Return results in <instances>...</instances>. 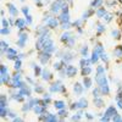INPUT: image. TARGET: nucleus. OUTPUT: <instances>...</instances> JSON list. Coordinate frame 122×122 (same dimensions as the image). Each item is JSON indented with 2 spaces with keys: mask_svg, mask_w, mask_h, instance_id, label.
<instances>
[{
  "mask_svg": "<svg viewBox=\"0 0 122 122\" xmlns=\"http://www.w3.org/2000/svg\"><path fill=\"white\" fill-rule=\"evenodd\" d=\"M65 3H66V0H54L51 3V5H50V12L59 14L61 10H62Z\"/></svg>",
  "mask_w": 122,
  "mask_h": 122,
  "instance_id": "nucleus-1",
  "label": "nucleus"
},
{
  "mask_svg": "<svg viewBox=\"0 0 122 122\" xmlns=\"http://www.w3.org/2000/svg\"><path fill=\"white\" fill-rule=\"evenodd\" d=\"M27 40H28V33L25 32V30H20L18 32V38H17V46L18 48H25L27 44Z\"/></svg>",
  "mask_w": 122,
  "mask_h": 122,
  "instance_id": "nucleus-2",
  "label": "nucleus"
},
{
  "mask_svg": "<svg viewBox=\"0 0 122 122\" xmlns=\"http://www.w3.org/2000/svg\"><path fill=\"white\" fill-rule=\"evenodd\" d=\"M50 92L51 93H66V88L65 86L61 83V81H56V82H54L51 86H50Z\"/></svg>",
  "mask_w": 122,
  "mask_h": 122,
  "instance_id": "nucleus-3",
  "label": "nucleus"
},
{
  "mask_svg": "<svg viewBox=\"0 0 122 122\" xmlns=\"http://www.w3.org/2000/svg\"><path fill=\"white\" fill-rule=\"evenodd\" d=\"M38 59H39L42 65H46L49 62V60L51 59V53H48V51H45V50H42L38 55Z\"/></svg>",
  "mask_w": 122,
  "mask_h": 122,
  "instance_id": "nucleus-4",
  "label": "nucleus"
},
{
  "mask_svg": "<svg viewBox=\"0 0 122 122\" xmlns=\"http://www.w3.org/2000/svg\"><path fill=\"white\" fill-rule=\"evenodd\" d=\"M43 50H45V51H48V53H54L55 50H56V46H55V44H54V40H53L51 38H49L46 42L44 43Z\"/></svg>",
  "mask_w": 122,
  "mask_h": 122,
  "instance_id": "nucleus-5",
  "label": "nucleus"
},
{
  "mask_svg": "<svg viewBox=\"0 0 122 122\" xmlns=\"http://www.w3.org/2000/svg\"><path fill=\"white\" fill-rule=\"evenodd\" d=\"M5 54H6V57L9 60H17L18 59V54H17V51L14 48H9L5 51Z\"/></svg>",
  "mask_w": 122,
  "mask_h": 122,
  "instance_id": "nucleus-6",
  "label": "nucleus"
},
{
  "mask_svg": "<svg viewBox=\"0 0 122 122\" xmlns=\"http://www.w3.org/2000/svg\"><path fill=\"white\" fill-rule=\"evenodd\" d=\"M59 23H60V21H59V18L57 17H54V16H51L50 17V20L46 22V26L50 28V29H55L56 27H59Z\"/></svg>",
  "mask_w": 122,
  "mask_h": 122,
  "instance_id": "nucleus-7",
  "label": "nucleus"
},
{
  "mask_svg": "<svg viewBox=\"0 0 122 122\" xmlns=\"http://www.w3.org/2000/svg\"><path fill=\"white\" fill-rule=\"evenodd\" d=\"M6 7H7V11H9V14L11 15V17H16L17 15H18V9L12 4V3H9L7 5H6Z\"/></svg>",
  "mask_w": 122,
  "mask_h": 122,
  "instance_id": "nucleus-8",
  "label": "nucleus"
},
{
  "mask_svg": "<svg viewBox=\"0 0 122 122\" xmlns=\"http://www.w3.org/2000/svg\"><path fill=\"white\" fill-rule=\"evenodd\" d=\"M65 71H66V76L67 77H75L77 75V68L75 66H72V65H66Z\"/></svg>",
  "mask_w": 122,
  "mask_h": 122,
  "instance_id": "nucleus-9",
  "label": "nucleus"
},
{
  "mask_svg": "<svg viewBox=\"0 0 122 122\" xmlns=\"http://www.w3.org/2000/svg\"><path fill=\"white\" fill-rule=\"evenodd\" d=\"M15 26L20 29V30H25L26 27H27V22H26V18H16V22H15Z\"/></svg>",
  "mask_w": 122,
  "mask_h": 122,
  "instance_id": "nucleus-10",
  "label": "nucleus"
},
{
  "mask_svg": "<svg viewBox=\"0 0 122 122\" xmlns=\"http://www.w3.org/2000/svg\"><path fill=\"white\" fill-rule=\"evenodd\" d=\"M49 29H50V28H49L48 26H39V27L36 29V34H37L38 37L49 34Z\"/></svg>",
  "mask_w": 122,
  "mask_h": 122,
  "instance_id": "nucleus-11",
  "label": "nucleus"
},
{
  "mask_svg": "<svg viewBox=\"0 0 122 122\" xmlns=\"http://www.w3.org/2000/svg\"><path fill=\"white\" fill-rule=\"evenodd\" d=\"M33 110H34V112L37 115H42V114H45L46 112V106L45 105H42V104H37L33 107Z\"/></svg>",
  "mask_w": 122,
  "mask_h": 122,
  "instance_id": "nucleus-12",
  "label": "nucleus"
},
{
  "mask_svg": "<svg viewBox=\"0 0 122 122\" xmlns=\"http://www.w3.org/2000/svg\"><path fill=\"white\" fill-rule=\"evenodd\" d=\"M20 93L21 94H23L25 97H30V94H32V89H30V87L28 86V84H26V86H23L22 88H20Z\"/></svg>",
  "mask_w": 122,
  "mask_h": 122,
  "instance_id": "nucleus-13",
  "label": "nucleus"
},
{
  "mask_svg": "<svg viewBox=\"0 0 122 122\" xmlns=\"http://www.w3.org/2000/svg\"><path fill=\"white\" fill-rule=\"evenodd\" d=\"M59 21L60 23H66V22H70V12H61L59 15Z\"/></svg>",
  "mask_w": 122,
  "mask_h": 122,
  "instance_id": "nucleus-14",
  "label": "nucleus"
},
{
  "mask_svg": "<svg viewBox=\"0 0 122 122\" xmlns=\"http://www.w3.org/2000/svg\"><path fill=\"white\" fill-rule=\"evenodd\" d=\"M42 78H43L44 81H46V82H49V81L53 79V75H51V72H50L48 68H44V70L42 71Z\"/></svg>",
  "mask_w": 122,
  "mask_h": 122,
  "instance_id": "nucleus-15",
  "label": "nucleus"
},
{
  "mask_svg": "<svg viewBox=\"0 0 122 122\" xmlns=\"http://www.w3.org/2000/svg\"><path fill=\"white\" fill-rule=\"evenodd\" d=\"M0 79H1V84L10 86L12 77H10V75H9V73H5V75H1V76H0Z\"/></svg>",
  "mask_w": 122,
  "mask_h": 122,
  "instance_id": "nucleus-16",
  "label": "nucleus"
},
{
  "mask_svg": "<svg viewBox=\"0 0 122 122\" xmlns=\"http://www.w3.org/2000/svg\"><path fill=\"white\" fill-rule=\"evenodd\" d=\"M72 36H73V34L71 33V32H68V30H65V32H64L62 34H61L60 40H61V42H62L64 44H66V43H67V40H68L71 37H72Z\"/></svg>",
  "mask_w": 122,
  "mask_h": 122,
  "instance_id": "nucleus-17",
  "label": "nucleus"
},
{
  "mask_svg": "<svg viewBox=\"0 0 122 122\" xmlns=\"http://www.w3.org/2000/svg\"><path fill=\"white\" fill-rule=\"evenodd\" d=\"M66 62H65V61H62V60H60V61H56V62H54V68L56 70V71H61V70H62V68H65L66 67Z\"/></svg>",
  "mask_w": 122,
  "mask_h": 122,
  "instance_id": "nucleus-18",
  "label": "nucleus"
},
{
  "mask_svg": "<svg viewBox=\"0 0 122 122\" xmlns=\"http://www.w3.org/2000/svg\"><path fill=\"white\" fill-rule=\"evenodd\" d=\"M61 57H62V61H65L66 64H68L73 60V54L72 53H62V56Z\"/></svg>",
  "mask_w": 122,
  "mask_h": 122,
  "instance_id": "nucleus-19",
  "label": "nucleus"
},
{
  "mask_svg": "<svg viewBox=\"0 0 122 122\" xmlns=\"http://www.w3.org/2000/svg\"><path fill=\"white\" fill-rule=\"evenodd\" d=\"M54 106L56 110H61V109H66V103L64 100H55L54 101Z\"/></svg>",
  "mask_w": 122,
  "mask_h": 122,
  "instance_id": "nucleus-20",
  "label": "nucleus"
},
{
  "mask_svg": "<svg viewBox=\"0 0 122 122\" xmlns=\"http://www.w3.org/2000/svg\"><path fill=\"white\" fill-rule=\"evenodd\" d=\"M76 104H77V107L78 109H83V107H87L88 106V101L84 98H81L79 100L76 101Z\"/></svg>",
  "mask_w": 122,
  "mask_h": 122,
  "instance_id": "nucleus-21",
  "label": "nucleus"
},
{
  "mask_svg": "<svg viewBox=\"0 0 122 122\" xmlns=\"http://www.w3.org/2000/svg\"><path fill=\"white\" fill-rule=\"evenodd\" d=\"M73 92L77 94V95H81L83 93V86L81 84V83H75L73 86Z\"/></svg>",
  "mask_w": 122,
  "mask_h": 122,
  "instance_id": "nucleus-22",
  "label": "nucleus"
},
{
  "mask_svg": "<svg viewBox=\"0 0 122 122\" xmlns=\"http://www.w3.org/2000/svg\"><path fill=\"white\" fill-rule=\"evenodd\" d=\"M105 14H106L105 7H99V9H97V10H95V15H97L99 18H103V17L105 16Z\"/></svg>",
  "mask_w": 122,
  "mask_h": 122,
  "instance_id": "nucleus-23",
  "label": "nucleus"
},
{
  "mask_svg": "<svg viewBox=\"0 0 122 122\" xmlns=\"http://www.w3.org/2000/svg\"><path fill=\"white\" fill-rule=\"evenodd\" d=\"M30 65H32V67H33V70H34V76L37 77V76H42V68H40L38 65H36L34 62H32V64H30Z\"/></svg>",
  "mask_w": 122,
  "mask_h": 122,
  "instance_id": "nucleus-24",
  "label": "nucleus"
},
{
  "mask_svg": "<svg viewBox=\"0 0 122 122\" xmlns=\"http://www.w3.org/2000/svg\"><path fill=\"white\" fill-rule=\"evenodd\" d=\"M116 115V109L114 106H110L106 111H105V116L107 117H111V116H115Z\"/></svg>",
  "mask_w": 122,
  "mask_h": 122,
  "instance_id": "nucleus-25",
  "label": "nucleus"
},
{
  "mask_svg": "<svg viewBox=\"0 0 122 122\" xmlns=\"http://www.w3.org/2000/svg\"><path fill=\"white\" fill-rule=\"evenodd\" d=\"M90 64H92V60H89L88 57H83V59H81V61H79V65H81V67L89 66Z\"/></svg>",
  "mask_w": 122,
  "mask_h": 122,
  "instance_id": "nucleus-26",
  "label": "nucleus"
},
{
  "mask_svg": "<svg viewBox=\"0 0 122 122\" xmlns=\"http://www.w3.org/2000/svg\"><path fill=\"white\" fill-rule=\"evenodd\" d=\"M101 5H103V0H93L90 3V7H93V9H99L101 7Z\"/></svg>",
  "mask_w": 122,
  "mask_h": 122,
  "instance_id": "nucleus-27",
  "label": "nucleus"
},
{
  "mask_svg": "<svg viewBox=\"0 0 122 122\" xmlns=\"http://www.w3.org/2000/svg\"><path fill=\"white\" fill-rule=\"evenodd\" d=\"M11 98L14 99V100H16V101H23V99H25V95L23 94H21L18 92V93H15V94H12L11 95Z\"/></svg>",
  "mask_w": 122,
  "mask_h": 122,
  "instance_id": "nucleus-28",
  "label": "nucleus"
},
{
  "mask_svg": "<svg viewBox=\"0 0 122 122\" xmlns=\"http://www.w3.org/2000/svg\"><path fill=\"white\" fill-rule=\"evenodd\" d=\"M67 115H68V112H67L66 109L59 110V117H60V120H65V118L67 117Z\"/></svg>",
  "mask_w": 122,
  "mask_h": 122,
  "instance_id": "nucleus-29",
  "label": "nucleus"
},
{
  "mask_svg": "<svg viewBox=\"0 0 122 122\" xmlns=\"http://www.w3.org/2000/svg\"><path fill=\"white\" fill-rule=\"evenodd\" d=\"M93 7H90V9H88L87 10V11H84L83 12V15H82V20H87L89 16H92V15H93Z\"/></svg>",
  "mask_w": 122,
  "mask_h": 122,
  "instance_id": "nucleus-30",
  "label": "nucleus"
},
{
  "mask_svg": "<svg viewBox=\"0 0 122 122\" xmlns=\"http://www.w3.org/2000/svg\"><path fill=\"white\" fill-rule=\"evenodd\" d=\"M75 43H76V37L75 36H72V37H71L68 40H67V43L65 44L67 48H72L73 45H75Z\"/></svg>",
  "mask_w": 122,
  "mask_h": 122,
  "instance_id": "nucleus-31",
  "label": "nucleus"
},
{
  "mask_svg": "<svg viewBox=\"0 0 122 122\" xmlns=\"http://www.w3.org/2000/svg\"><path fill=\"white\" fill-rule=\"evenodd\" d=\"M60 117L59 115H54V114H48L46 112V121H57Z\"/></svg>",
  "mask_w": 122,
  "mask_h": 122,
  "instance_id": "nucleus-32",
  "label": "nucleus"
},
{
  "mask_svg": "<svg viewBox=\"0 0 122 122\" xmlns=\"http://www.w3.org/2000/svg\"><path fill=\"white\" fill-rule=\"evenodd\" d=\"M0 45H1V53H3V54H4V53L6 51V50L10 48V46H9V43H7V42H5V40H1Z\"/></svg>",
  "mask_w": 122,
  "mask_h": 122,
  "instance_id": "nucleus-33",
  "label": "nucleus"
},
{
  "mask_svg": "<svg viewBox=\"0 0 122 122\" xmlns=\"http://www.w3.org/2000/svg\"><path fill=\"white\" fill-rule=\"evenodd\" d=\"M92 72V68H90V66H86V67H82V76H88L89 73Z\"/></svg>",
  "mask_w": 122,
  "mask_h": 122,
  "instance_id": "nucleus-34",
  "label": "nucleus"
},
{
  "mask_svg": "<svg viewBox=\"0 0 122 122\" xmlns=\"http://www.w3.org/2000/svg\"><path fill=\"white\" fill-rule=\"evenodd\" d=\"M0 107H7V98L5 94H1V103H0Z\"/></svg>",
  "mask_w": 122,
  "mask_h": 122,
  "instance_id": "nucleus-35",
  "label": "nucleus"
},
{
  "mask_svg": "<svg viewBox=\"0 0 122 122\" xmlns=\"http://www.w3.org/2000/svg\"><path fill=\"white\" fill-rule=\"evenodd\" d=\"M81 55L83 57H88V46L87 45H83L81 48Z\"/></svg>",
  "mask_w": 122,
  "mask_h": 122,
  "instance_id": "nucleus-36",
  "label": "nucleus"
},
{
  "mask_svg": "<svg viewBox=\"0 0 122 122\" xmlns=\"http://www.w3.org/2000/svg\"><path fill=\"white\" fill-rule=\"evenodd\" d=\"M114 54H115L117 57H122V45H118V46L114 50Z\"/></svg>",
  "mask_w": 122,
  "mask_h": 122,
  "instance_id": "nucleus-37",
  "label": "nucleus"
},
{
  "mask_svg": "<svg viewBox=\"0 0 122 122\" xmlns=\"http://www.w3.org/2000/svg\"><path fill=\"white\" fill-rule=\"evenodd\" d=\"M21 66H22L21 59H17V60H15V66H14L15 71H20V70H21Z\"/></svg>",
  "mask_w": 122,
  "mask_h": 122,
  "instance_id": "nucleus-38",
  "label": "nucleus"
},
{
  "mask_svg": "<svg viewBox=\"0 0 122 122\" xmlns=\"http://www.w3.org/2000/svg\"><path fill=\"white\" fill-rule=\"evenodd\" d=\"M94 104L98 106V107H101L104 105V101H103V99H101L100 97L99 98H94Z\"/></svg>",
  "mask_w": 122,
  "mask_h": 122,
  "instance_id": "nucleus-39",
  "label": "nucleus"
},
{
  "mask_svg": "<svg viewBox=\"0 0 122 122\" xmlns=\"http://www.w3.org/2000/svg\"><path fill=\"white\" fill-rule=\"evenodd\" d=\"M94 50H95L98 54H100V55L104 53V48H103V45H101V44H97L95 48H94Z\"/></svg>",
  "mask_w": 122,
  "mask_h": 122,
  "instance_id": "nucleus-40",
  "label": "nucleus"
},
{
  "mask_svg": "<svg viewBox=\"0 0 122 122\" xmlns=\"http://www.w3.org/2000/svg\"><path fill=\"white\" fill-rule=\"evenodd\" d=\"M99 55L100 54H98L97 51H95V50H94V51H93V54H92V64H94V62H97V61H98V59H99Z\"/></svg>",
  "mask_w": 122,
  "mask_h": 122,
  "instance_id": "nucleus-41",
  "label": "nucleus"
},
{
  "mask_svg": "<svg viewBox=\"0 0 122 122\" xmlns=\"http://www.w3.org/2000/svg\"><path fill=\"white\" fill-rule=\"evenodd\" d=\"M83 83H84V87L86 88H90V86H92V79L89 78V77H84V81H83Z\"/></svg>",
  "mask_w": 122,
  "mask_h": 122,
  "instance_id": "nucleus-42",
  "label": "nucleus"
},
{
  "mask_svg": "<svg viewBox=\"0 0 122 122\" xmlns=\"http://www.w3.org/2000/svg\"><path fill=\"white\" fill-rule=\"evenodd\" d=\"M10 32H11L10 27H1V36H7L10 34Z\"/></svg>",
  "mask_w": 122,
  "mask_h": 122,
  "instance_id": "nucleus-43",
  "label": "nucleus"
},
{
  "mask_svg": "<svg viewBox=\"0 0 122 122\" xmlns=\"http://www.w3.org/2000/svg\"><path fill=\"white\" fill-rule=\"evenodd\" d=\"M81 118H82V112L79 111V112L75 114V116H72V118H71V120H72V121H79Z\"/></svg>",
  "mask_w": 122,
  "mask_h": 122,
  "instance_id": "nucleus-44",
  "label": "nucleus"
},
{
  "mask_svg": "<svg viewBox=\"0 0 122 122\" xmlns=\"http://www.w3.org/2000/svg\"><path fill=\"white\" fill-rule=\"evenodd\" d=\"M34 86H36L34 87V90L37 92V93H43V92H44V88L40 86V84H34Z\"/></svg>",
  "mask_w": 122,
  "mask_h": 122,
  "instance_id": "nucleus-45",
  "label": "nucleus"
},
{
  "mask_svg": "<svg viewBox=\"0 0 122 122\" xmlns=\"http://www.w3.org/2000/svg\"><path fill=\"white\" fill-rule=\"evenodd\" d=\"M32 109H33V107L30 106L29 103H27V104H25V105L22 106V111H23V112H26V111H29V110H32Z\"/></svg>",
  "mask_w": 122,
  "mask_h": 122,
  "instance_id": "nucleus-46",
  "label": "nucleus"
},
{
  "mask_svg": "<svg viewBox=\"0 0 122 122\" xmlns=\"http://www.w3.org/2000/svg\"><path fill=\"white\" fill-rule=\"evenodd\" d=\"M1 27H10L9 20H6L5 17H3V20H1Z\"/></svg>",
  "mask_w": 122,
  "mask_h": 122,
  "instance_id": "nucleus-47",
  "label": "nucleus"
},
{
  "mask_svg": "<svg viewBox=\"0 0 122 122\" xmlns=\"http://www.w3.org/2000/svg\"><path fill=\"white\" fill-rule=\"evenodd\" d=\"M0 73H1V75L9 73V68H7L5 65H1V68H0Z\"/></svg>",
  "mask_w": 122,
  "mask_h": 122,
  "instance_id": "nucleus-48",
  "label": "nucleus"
},
{
  "mask_svg": "<svg viewBox=\"0 0 122 122\" xmlns=\"http://www.w3.org/2000/svg\"><path fill=\"white\" fill-rule=\"evenodd\" d=\"M43 100L45 101L46 104H49L50 101H51V97H50V94H44V97H43Z\"/></svg>",
  "mask_w": 122,
  "mask_h": 122,
  "instance_id": "nucleus-49",
  "label": "nucleus"
},
{
  "mask_svg": "<svg viewBox=\"0 0 122 122\" xmlns=\"http://www.w3.org/2000/svg\"><path fill=\"white\" fill-rule=\"evenodd\" d=\"M97 30H98V33H103L105 30V26L104 25H98L97 26Z\"/></svg>",
  "mask_w": 122,
  "mask_h": 122,
  "instance_id": "nucleus-50",
  "label": "nucleus"
},
{
  "mask_svg": "<svg viewBox=\"0 0 122 122\" xmlns=\"http://www.w3.org/2000/svg\"><path fill=\"white\" fill-rule=\"evenodd\" d=\"M21 11H22V14H23L25 16H27V15H29V7H28V6H23V7L21 9Z\"/></svg>",
  "mask_w": 122,
  "mask_h": 122,
  "instance_id": "nucleus-51",
  "label": "nucleus"
},
{
  "mask_svg": "<svg viewBox=\"0 0 122 122\" xmlns=\"http://www.w3.org/2000/svg\"><path fill=\"white\" fill-rule=\"evenodd\" d=\"M70 27H71V23H70V22H66V23H61V29H64V30H67Z\"/></svg>",
  "mask_w": 122,
  "mask_h": 122,
  "instance_id": "nucleus-52",
  "label": "nucleus"
},
{
  "mask_svg": "<svg viewBox=\"0 0 122 122\" xmlns=\"http://www.w3.org/2000/svg\"><path fill=\"white\" fill-rule=\"evenodd\" d=\"M25 18H26V22H27V25H32V22H33V18H32V16H30V15H27V16H25Z\"/></svg>",
  "mask_w": 122,
  "mask_h": 122,
  "instance_id": "nucleus-53",
  "label": "nucleus"
},
{
  "mask_svg": "<svg viewBox=\"0 0 122 122\" xmlns=\"http://www.w3.org/2000/svg\"><path fill=\"white\" fill-rule=\"evenodd\" d=\"M100 93H101L100 88H97V89H94V90H93V95H94V98H99V97H100V95H99Z\"/></svg>",
  "mask_w": 122,
  "mask_h": 122,
  "instance_id": "nucleus-54",
  "label": "nucleus"
},
{
  "mask_svg": "<svg viewBox=\"0 0 122 122\" xmlns=\"http://www.w3.org/2000/svg\"><path fill=\"white\" fill-rule=\"evenodd\" d=\"M103 18L105 20L106 22H110L111 20H112V15H110V14H107V12H106V14H105V16H104Z\"/></svg>",
  "mask_w": 122,
  "mask_h": 122,
  "instance_id": "nucleus-55",
  "label": "nucleus"
},
{
  "mask_svg": "<svg viewBox=\"0 0 122 122\" xmlns=\"http://www.w3.org/2000/svg\"><path fill=\"white\" fill-rule=\"evenodd\" d=\"M50 17H51V15H50V14H48V12H45L44 14V17H43V22H48L49 21V20H50Z\"/></svg>",
  "mask_w": 122,
  "mask_h": 122,
  "instance_id": "nucleus-56",
  "label": "nucleus"
},
{
  "mask_svg": "<svg viewBox=\"0 0 122 122\" xmlns=\"http://www.w3.org/2000/svg\"><path fill=\"white\" fill-rule=\"evenodd\" d=\"M33 1L36 3V5H37L38 7H42V6H43V1H42V0H33Z\"/></svg>",
  "mask_w": 122,
  "mask_h": 122,
  "instance_id": "nucleus-57",
  "label": "nucleus"
},
{
  "mask_svg": "<svg viewBox=\"0 0 122 122\" xmlns=\"http://www.w3.org/2000/svg\"><path fill=\"white\" fill-rule=\"evenodd\" d=\"M112 36H114V38L118 39L120 38V32H118V30H112Z\"/></svg>",
  "mask_w": 122,
  "mask_h": 122,
  "instance_id": "nucleus-58",
  "label": "nucleus"
},
{
  "mask_svg": "<svg viewBox=\"0 0 122 122\" xmlns=\"http://www.w3.org/2000/svg\"><path fill=\"white\" fill-rule=\"evenodd\" d=\"M9 22H10V26H14V25H15V22H16V20L14 21V18H9Z\"/></svg>",
  "mask_w": 122,
  "mask_h": 122,
  "instance_id": "nucleus-59",
  "label": "nucleus"
},
{
  "mask_svg": "<svg viewBox=\"0 0 122 122\" xmlns=\"http://www.w3.org/2000/svg\"><path fill=\"white\" fill-rule=\"evenodd\" d=\"M26 81H27L28 83H30V84H33V83H34V82H33V79H32V78H29V77H27Z\"/></svg>",
  "mask_w": 122,
  "mask_h": 122,
  "instance_id": "nucleus-60",
  "label": "nucleus"
},
{
  "mask_svg": "<svg viewBox=\"0 0 122 122\" xmlns=\"http://www.w3.org/2000/svg\"><path fill=\"white\" fill-rule=\"evenodd\" d=\"M86 116H87V118H89V120H93V116H92V114H86Z\"/></svg>",
  "mask_w": 122,
  "mask_h": 122,
  "instance_id": "nucleus-61",
  "label": "nucleus"
},
{
  "mask_svg": "<svg viewBox=\"0 0 122 122\" xmlns=\"http://www.w3.org/2000/svg\"><path fill=\"white\" fill-rule=\"evenodd\" d=\"M23 57H25V54H18V59H21V60H22Z\"/></svg>",
  "mask_w": 122,
  "mask_h": 122,
  "instance_id": "nucleus-62",
  "label": "nucleus"
},
{
  "mask_svg": "<svg viewBox=\"0 0 122 122\" xmlns=\"http://www.w3.org/2000/svg\"><path fill=\"white\" fill-rule=\"evenodd\" d=\"M50 1H51V0H45V3L48 4V3H50Z\"/></svg>",
  "mask_w": 122,
  "mask_h": 122,
  "instance_id": "nucleus-63",
  "label": "nucleus"
},
{
  "mask_svg": "<svg viewBox=\"0 0 122 122\" xmlns=\"http://www.w3.org/2000/svg\"><path fill=\"white\" fill-rule=\"evenodd\" d=\"M21 1H23V0H21Z\"/></svg>",
  "mask_w": 122,
  "mask_h": 122,
  "instance_id": "nucleus-64",
  "label": "nucleus"
}]
</instances>
